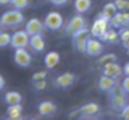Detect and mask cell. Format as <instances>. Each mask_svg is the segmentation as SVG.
Instances as JSON below:
<instances>
[{
  "label": "cell",
  "instance_id": "83f0119b",
  "mask_svg": "<svg viewBox=\"0 0 129 120\" xmlns=\"http://www.w3.org/2000/svg\"><path fill=\"white\" fill-rule=\"evenodd\" d=\"M119 38H120V41L123 43L129 41V27L120 28V30H119Z\"/></svg>",
  "mask_w": 129,
  "mask_h": 120
},
{
  "label": "cell",
  "instance_id": "f1b7e54d",
  "mask_svg": "<svg viewBox=\"0 0 129 120\" xmlns=\"http://www.w3.org/2000/svg\"><path fill=\"white\" fill-rule=\"evenodd\" d=\"M46 76H47V72H46V71H41V72H37V73H34V75H33V77H32V81L34 82V81L44 80V78H46Z\"/></svg>",
  "mask_w": 129,
  "mask_h": 120
},
{
  "label": "cell",
  "instance_id": "d590c367",
  "mask_svg": "<svg viewBox=\"0 0 129 120\" xmlns=\"http://www.w3.org/2000/svg\"><path fill=\"white\" fill-rule=\"evenodd\" d=\"M10 4V0H0V5H7Z\"/></svg>",
  "mask_w": 129,
  "mask_h": 120
},
{
  "label": "cell",
  "instance_id": "f546056e",
  "mask_svg": "<svg viewBox=\"0 0 129 120\" xmlns=\"http://www.w3.org/2000/svg\"><path fill=\"white\" fill-rule=\"evenodd\" d=\"M46 86H47V82H46L44 80L34 81V87H36V90H38V91H42V90H44V89H46Z\"/></svg>",
  "mask_w": 129,
  "mask_h": 120
},
{
  "label": "cell",
  "instance_id": "8992f818",
  "mask_svg": "<svg viewBox=\"0 0 129 120\" xmlns=\"http://www.w3.org/2000/svg\"><path fill=\"white\" fill-rule=\"evenodd\" d=\"M29 44V34L24 30H17L13 35H12V41H10V46L17 49V48H25Z\"/></svg>",
  "mask_w": 129,
  "mask_h": 120
},
{
  "label": "cell",
  "instance_id": "74e56055",
  "mask_svg": "<svg viewBox=\"0 0 129 120\" xmlns=\"http://www.w3.org/2000/svg\"><path fill=\"white\" fill-rule=\"evenodd\" d=\"M3 30H2V24H0V33H2Z\"/></svg>",
  "mask_w": 129,
  "mask_h": 120
},
{
  "label": "cell",
  "instance_id": "f35d334b",
  "mask_svg": "<svg viewBox=\"0 0 129 120\" xmlns=\"http://www.w3.org/2000/svg\"><path fill=\"white\" fill-rule=\"evenodd\" d=\"M42 2H43V0H42Z\"/></svg>",
  "mask_w": 129,
  "mask_h": 120
},
{
  "label": "cell",
  "instance_id": "ba28073f",
  "mask_svg": "<svg viewBox=\"0 0 129 120\" xmlns=\"http://www.w3.org/2000/svg\"><path fill=\"white\" fill-rule=\"evenodd\" d=\"M14 62L19 67H29L32 63V56L25 48H17L14 52Z\"/></svg>",
  "mask_w": 129,
  "mask_h": 120
},
{
  "label": "cell",
  "instance_id": "9a60e30c",
  "mask_svg": "<svg viewBox=\"0 0 129 120\" xmlns=\"http://www.w3.org/2000/svg\"><path fill=\"white\" fill-rule=\"evenodd\" d=\"M100 107L98 104L95 102H89V104H85L84 106H81L79 109V112L82 115V117H90L92 115H96L99 112Z\"/></svg>",
  "mask_w": 129,
  "mask_h": 120
},
{
  "label": "cell",
  "instance_id": "5bb4252c",
  "mask_svg": "<svg viewBox=\"0 0 129 120\" xmlns=\"http://www.w3.org/2000/svg\"><path fill=\"white\" fill-rule=\"evenodd\" d=\"M110 23L114 28H124L129 27V13H116L111 19Z\"/></svg>",
  "mask_w": 129,
  "mask_h": 120
},
{
  "label": "cell",
  "instance_id": "8fae6325",
  "mask_svg": "<svg viewBox=\"0 0 129 120\" xmlns=\"http://www.w3.org/2000/svg\"><path fill=\"white\" fill-rule=\"evenodd\" d=\"M32 51L37 52V53H41L44 51L46 48V42H44V38L42 35V33H38V34H34V35H30L29 37V44Z\"/></svg>",
  "mask_w": 129,
  "mask_h": 120
},
{
  "label": "cell",
  "instance_id": "4fadbf2b",
  "mask_svg": "<svg viewBox=\"0 0 129 120\" xmlns=\"http://www.w3.org/2000/svg\"><path fill=\"white\" fill-rule=\"evenodd\" d=\"M43 28H44V24L38 18H32L25 24V32L29 34V37L34 35V34H38V33H42Z\"/></svg>",
  "mask_w": 129,
  "mask_h": 120
},
{
  "label": "cell",
  "instance_id": "e575fe53",
  "mask_svg": "<svg viewBox=\"0 0 129 120\" xmlns=\"http://www.w3.org/2000/svg\"><path fill=\"white\" fill-rule=\"evenodd\" d=\"M4 87H5V78L0 75V91H2Z\"/></svg>",
  "mask_w": 129,
  "mask_h": 120
},
{
  "label": "cell",
  "instance_id": "ac0fdd59",
  "mask_svg": "<svg viewBox=\"0 0 129 120\" xmlns=\"http://www.w3.org/2000/svg\"><path fill=\"white\" fill-rule=\"evenodd\" d=\"M59 59H61V57H59V54H58L57 52H54V51L48 52V53L44 56V65H46V68H48V70L54 68V67L59 63Z\"/></svg>",
  "mask_w": 129,
  "mask_h": 120
},
{
  "label": "cell",
  "instance_id": "7402d4cb",
  "mask_svg": "<svg viewBox=\"0 0 129 120\" xmlns=\"http://www.w3.org/2000/svg\"><path fill=\"white\" fill-rule=\"evenodd\" d=\"M22 112H23V107H22V105H20V104L9 105V107H8V110H7L8 117H9V119H13V120L19 119V117H20V115H22Z\"/></svg>",
  "mask_w": 129,
  "mask_h": 120
},
{
  "label": "cell",
  "instance_id": "7a4b0ae2",
  "mask_svg": "<svg viewBox=\"0 0 129 120\" xmlns=\"http://www.w3.org/2000/svg\"><path fill=\"white\" fill-rule=\"evenodd\" d=\"M23 22H24V15L22 10L18 9L7 10L0 17V24H2V27H7V28H14L17 25H20Z\"/></svg>",
  "mask_w": 129,
  "mask_h": 120
},
{
  "label": "cell",
  "instance_id": "4dcf8cb0",
  "mask_svg": "<svg viewBox=\"0 0 129 120\" xmlns=\"http://www.w3.org/2000/svg\"><path fill=\"white\" fill-rule=\"evenodd\" d=\"M120 116L125 120H129V105L128 104L120 110Z\"/></svg>",
  "mask_w": 129,
  "mask_h": 120
},
{
  "label": "cell",
  "instance_id": "484cf974",
  "mask_svg": "<svg viewBox=\"0 0 129 120\" xmlns=\"http://www.w3.org/2000/svg\"><path fill=\"white\" fill-rule=\"evenodd\" d=\"M10 41H12V34H9L7 32L0 33V48H4V47L9 46Z\"/></svg>",
  "mask_w": 129,
  "mask_h": 120
},
{
  "label": "cell",
  "instance_id": "d4e9b609",
  "mask_svg": "<svg viewBox=\"0 0 129 120\" xmlns=\"http://www.w3.org/2000/svg\"><path fill=\"white\" fill-rule=\"evenodd\" d=\"M10 4L14 9H18V10H23L28 7L29 4V0H10Z\"/></svg>",
  "mask_w": 129,
  "mask_h": 120
},
{
  "label": "cell",
  "instance_id": "ffe728a7",
  "mask_svg": "<svg viewBox=\"0 0 129 120\" xmlns=\"http://www.w3.org/2000/svg\"><path fill=\"white\" fill-rule=\"evenodd\" d=\"M74 8H75L76 13L84 14V13L90 10V8H91V0H75Z\"/></svg>",
  "mask_w": 129,
  "mask_h": 120
},
{
  "label": "cell",
  "instance_id": "7c38bea8",
  "mask_svg": "<svg viewBox=\"0 0 129 120\" xmlns=\"http://www.w3.org/2000/svg\"><path fill=\"white\" fill-rule=\"evenodd\" d=\"M103 73L109 76V77H113V78H118L120 77V75H123V68L116 63V62H109L106 65L103 66Z\"/></svg>",
  "mask_w": 129,
  "mask_h": 120
},
{
  "label": "cell",
  "instance_id": "44dd1931",
  "mask_svg": "<svg viewBox=\"0 0 129 120\" xmlns=\"http://www.w3.org/2000/svg\"><path fill=\"white\" fill-rule=\"evenodd\" d=\"M4 101L8 105H14V104H20L22 102V95L18 91H8L4 96Z\"/></svg>",
  "mask_w": 129,
  "mask_h": 120
},
{
  "label": "cell",
  "instance_id": "d6986e66",
  "mask_svg": "<svg viewBox=\"0 0 129 120\" xmlns=\"http://www.w3.org/2000/svg\"><path fill=\"white\" fill-rule=\"evenodd\" d=\"M101 42H106V43H111V44H115L119 42V33L115 32L114 29H108L100 38H99Z\"/></svg>",
  "mask_w": 129,
  "mask_h": 120
},
{
  "label": "cell",
  "instance_id": "9c48e42d",
  "mask_svg": "<svg viewBox=\"0 0 129 120\" xmlns=\"http://www.w3.org/2000/svg\"><path fill=\"white\" fill-rule=\"evenodd\" d=\"M103 49H104V46L101 43L100 39H96L95 37H90L86 42V49H85V53L89 54V56H100L103 53Z\"/></svg>",
  "mask_w": 129,
  "mask_h": 120
},
{
  "label": "cell",
  "instance_id": "836d02e7",
  "mask_svg": "<svg viewBox=\"0 0 129 120\" xmlns=\"http://www.w3.org/2000/svg\"><path fill=\"white\" fill-rule=\"evenodd\" d=\"M123 73H124L125 76H129V62L125 63V66L123 67Z\"/></svg>",
  "mask_w": 129,
  "mask_h": 120
},
{
  "label": "cell",
  "instance_id": "30bf717a",
  "mask_svg": "<svg viewBox=\"0 0 129 120\" xmlns=\"http://www.w3.org/2000/svg\"><path fill=\"white\" fill-rule=\"evenodd\" d=\"M75 81H76V76L71 72H66V73H62L58 77H56L54 84L59 89H69L75 84Z\"/></svg>",
  "mask_w": 129,
  "mask_h": 120
},
{
  "label": "cell",
  "instance_id": "1f68e13d",
  "mask_svg": "<svg viewBox=\"0 0 129 120\" xmlns=\"http://www.w3.org/2000/svg\"><path fill=\"white\" fill-rule=\"evenodd\" d=\"M121 87H123V90L126 94H129V76H125L124 77V80L121 81Z\"/></svg>",
  "mask_w": 129,
  "mask_h": 120
},
{
  "label": "cell",
  "instance_id": "603a6c76",
  "mask_svg": "<svg viewBox=\"0 0 129 120\" xmlns=\"http://www.w3.org/2000/svg\"><path fill=\"white\" fill-rule=\"evenodd\" d=\"M106 18H109V19H111L116 13H118V8H116V5H115V3H108V4H105L104 5V8H103V12H101Z\"/></svg>",
  "mask_w": 129,
  "mask_h": 120
},
{
  "label": "cell",
  "instance_id": "6da1fadb",
  "mask_svg": "<svg viewBox=\"0 0 129 120\" xmlns=\"http://www.w3.org/2000/svg\"><path fill=\"white\" fill-rule=\"evenodd\" d=\"M110 95V102H111V107L115 111H120L125 105H126V92L123 90L121 84L119 85L118 82L115 84V86L109 91Z\"/></svg>",
  "mask_w": 129,
  "mask_h": 120
},
{
  "label": "cell",
  "instance_id": "4316f807",
  "mask_svg": "<svg viewBox=\"0 0 129 120\" xmlns=\"http://www.w3.org/2000/svg\"><path fill=\"white\" fill-rule=\"evenodd\" d=\"M115 5L120 12H129V0H115Z\"/></svg>",
  "mask_w": 129,
  "mask_h": 120
},
{
  "label": "cell",
  "instance_id": "cb8c5ba5",
  "mask_svg": "<svg viewBox=\"0 0 129 120\" xmlns=\"http://www.w3.org/2000/svg\"><path fill=\"white\" fill-rule=\"evenodd\" d=\"M116 59H118V57H116L114 53H106V54H101V56L99 57L98 63H99L100 66H104V65H106V63H109V62H116Z\"/></svg>",
  "mask_w": 129,
  "mask_h": 120
},
{
  "label": "cell",
  "instance_id": "52a82bcc",
  "mask_svg": "<svg viewBox=\"0 0 129 120\" xmlns=\"http://www.w3.org/2000/svg\"><path fill=\"white\" fill-rule=\"evenodd\" d=\"M85 27H86V20H85V18H84L81 14H77V15H75V17H72V18L70 19L67 27L64 28V32H66V34L72 35L74 33H76L77 30H80V29H82V28H85Z\"/></svg>",
  "mask_w": 129,
  "mask_h": 120
},
{
  "label": "cell",
  "instance_id": "3957f363",
  "mask_svg": "<svg viewBox=\"0 0 129 120\" xmlns=\"http://www.w3.org/2000/svg\"><path fill=\"white\" fill-rule=\"evenodd\" d=\"M109 23H110V19L106 18L103 13H100V14L95 18V20H94V23H92V27H91V29H90L91 35L95 37V38H100V37L108 30Z\"/></svg>",
  "mask_w": 129,
  "mask_h": 120
},
{
  "label": "cell",
  "instance_id": "8d00e7d4",
  "mask_svg": "<svg viewBox=\"0 0 129 120\" xmlns=\"http://www.w3.org/2000/svg\"><path fill=\"white\" fill-rule=\"evenodd\" d=\"M123 44H124V47H125V48H126V49L129 51V41H128V42H124Z\"/></svg>",
  "mask_w": 129,
  "mask_h": 120
},
{
  "label": "cell",
  "instance_id": "5b68a950",
  "mask_svg": "<svg viewBox=\"0 0 129 120\" xmlns=\"http://www.w3.org/2000/svg\"><path fill=\"white\" fill-rule=\"evenodd\" d=\"M43 24H44V27L47 29H49L52 32L58 30L63 25V17L59 13H57V12H51V13H48L46 15Z\"/></svg>",
  "mask_w": 129,
  "mask_h": 120
},
{
  "label": "cell",
  "instance_id": "2e32d148",
  "mask_svg": "<svg viewBox=\"0 0 129 120\" xmlns=\"http://www.w3.org/2000/svg\"><path fill=\"white\" fill-rule=\"evenodd\" d=\"M115 84H116V80H115V78L109 77V76H106V75H103V76L99 78V84H98V86H99V89H100L101 91H104V92H109V91L115 86Z\"/></svg>",
  "mask_w": 129,
  "mask_h": 120
},
{
  "label": "cell",
  "instance_id": "e0dca14e",
  "mask_svg": "<svg viewBox=\"0 0 129 120\" xmlns=\"http://www.w3.org/2000/svg\"><path fill=\"white\" fill-rule=\"evenodd\" d=\"M57 111V106L52 102V101H42L38 105V112L42 116H48V115H53Z\"/></svg>",
  "mask_w": 129,
  "mask_h": 120
},
{
  "label": "cell",
  "instance_id": "277c9868",
  "mask_svg": "<svg viewBox=\"0 0 129 120\" xmlns=\"http://www.w3.org/2000/svg\"><path fill=\"white\" fill-rule=\"evenodd\" d=\"M90 30L85 27L80 30H77L76 33L72 34V41H74V48L80 52V53H85L86 49V42L90 38Z\"/></svg>",
  "mask_w": 129,
  "mask_h": 120
},
{
  "label": "cell",
  "instance_id": "d6a6232c",
  "mask_svg": "<svg viewBox=\"0 0 129 120\" xmlns=\"http://www.w3.org/2000/svg\"><path fill=\"white\" fill-rule=\"evenodd\" d=\"M49 2L53 4V5H56V7H62V5H64L69 0H49Z\"/></svg>",
  "mask_w": 129,
  "mask_h": 120
}]
</instances>
